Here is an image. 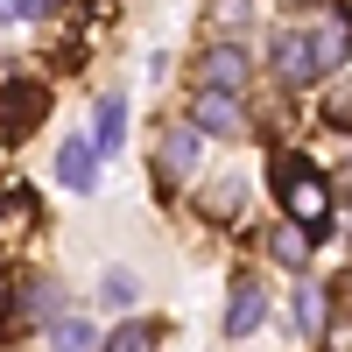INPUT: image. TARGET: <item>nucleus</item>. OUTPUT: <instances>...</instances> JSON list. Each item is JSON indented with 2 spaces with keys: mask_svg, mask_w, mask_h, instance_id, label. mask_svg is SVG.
I'll list each match as a JSON object with an SVG mask.
<instances>
[{
  "mask_svg": "<svg viewBox=\"0 0 352 352\" xmlns=\"http://www.w3.org/2000/svg\"><path fill=\"white\" fill-rule=\"evenodd\" d=\"M275 190H282V204H289V219H296V226H324L331 219V190H324V176H317L303 155H282L275 162Z\"/></svg>",
  "mask_w": 352,
  "mask_h": 352,
  "instance_id": "nucleus-1",
  "label": "nucleus"
},
{
  "mask_svg": "<svg viewBox=\"0 0 352 352\" xmlns=\"http://www.w3.org/2000/svg\"><path fill=\"white\" fill-rule=\"evenodd\" d=\"M275 71L289 92H310V85H324V64H317V43H310V28H275Z\"/></svg>",
  "mask_w": 352,
  "mask_h": 352,
  "instance_id": "nucleus-2",
  "label": "nucleus"
},
{
  "mask_svg": "<svg viewBox=\"0 0 352 352\" xmlns=\"http://www.w3.org/2000/svg\"><path fill=\"white\" fill-rule=\"evenodd\" d=\"M190 120L212 134V141H240L254 120H247V106H240V92H219V85H204V92L190 99Z\"/></svg>",
  "mask_w": 352,
  "mask_h": 352,
  "instance_id": "nucleus-3",
  "label": "nucleus"
},
{
  "mask_svg": "<svg viewBox=\"0 0 352 352\" xmlns=\"http://www.w3.org/2000/svg\"><path fill=\"white\" fill-rule=\"evenodd\" d=\"M310 43H317V64H324V78H338V64L352 56V14H345V8H317Z\"/></svg>",
  "mask_w": 352,
  "mask_h": 352,
  "instance_id": "nucleus-4",
  "label": "nucleus"
},
{
  "mask_svg": "<svg viewBox=\"0 0 352 352\" xmlns=\"http://www.w3.org/2000/svg\"><path fill=\"white\" fill-rule=\"evenodd\" d=\"M261 317H268V296H261L254 275H240V282H232V296H226L219 331H226V338H247V331H261Z\"/></svg>",
  "mask_w": 352,
  "mask_h": 352,
  "instance_id": "nucleus-5",
  "label": "nucleus"
},
{
  "mask_svg": "<svg viewBox=\"0 0 352 352\" xmlns=\"http://www.w3.org/2000/svg\"><path fill=\"white\" fill-rule=\"evenodd\" d=\"M56 176H64L78 197H92V190H99V148H92V134H71L64 148H56Z\"/></svg>",
  "mask_w": 352,
  "mask_h": 352,
  "instance_id": "nucleus-6",
  "label": "nucleus"
},
{
  "mask_svg": "<svg viewBox=\"0 0 352 352\" xmlns=\"http://www.w3.org/2000/svg\"><path fill=\"white\" fill-rule=\"evenodd\" d=\"M197 155H204V127H197V120H190V127H169V134L155 141V169H162V176H190Z\"/></svg>",
  "mask_w": 352,
  "mask_h": 352,
  "instance_id": "nucleus-7",
  "label": "nucleus"
},
{
  "mask_svg": "<svg viewBox=\"0 0 352 352\" xmlns=\"http://www.w3.org/2000/svg\"><path fill=\"white\" fill-rule=\"evenodd\" d=\"M197 78L219 85V92H247V50L240 43H212V50L197 56Z\"/></svg>",
  "mask_w": 352,
  "mask_h": 352,
  "instance_id": "nucleus-8",
  "label": "nucleus"
},
{
  "mask_svg": "<svg viewBox=\"0 0 352 352\" xmlns=\"http://www.w3.org/2000/svg\"><path fill=\"white\" fill-rule=\"evenodd\" d=\"M43 106H50V92H43L36 78H21V85L0 92V127H8V134H28V127L43 120Z\"/></svg>",
  "mask_w": 352,
  "mask_h": 352,
  "instance_id": "nucleus-9",
  "label": "nucleus"
},
{
  "mask_svg": "<svg viewBox=\"0 0 352 352\" xmlns=\"http://www.w3.org/2000/svg\"><path fill=\"white\" fill-rule=\"evenodd\" d=\"M289 324H296V338H324V289H317V282H296Z\"/></svg>",
  "mask_w": 352,
  "mask_h": 352,
  "instance_id": "nucleus-10",
  "label": "nucleus"
},
{
  "mask_svg": "<svg viewBox=\"0 0 352 352\" xmlns=\"http://www.w3.org/2000/svg\"><path fill=\"white\" fill-rule=\"evenodd\" d=\"M120 141H127V99H120V92H106V99H99V127H92V148H99V155H113Z\"/></svg>",
  "mask_w": 352,
  "mask_h": 352,
  "instance_id": "nucleus-11",
  "label": "nucleus"
},
{
  "mask_svg": "<svg viewBox=\"0 0 352 352\" xmlns=\"http://www.w3.org/2000/svg\"><path fill=\"white\" fill-rule=\"evenodd\" d=\"M64 310V296H56V282H28V296H21V324H50V317Z\"/></svg>",
  "mask_w": 352,
  "mask_h": 352,
  "instance_id": "nucleus-12",
  "label": "nucleus"
},
{
  "mask_svg": "<svg viewBox=\"0 0 352 352\" xmlns=\"http://www.w3.org/2000/svg\"><path fill=\"white\" fill-rule=\"evenodd\" d=\"M134 296H141V282H134L127 268H106V275H99V303H106V310H134Z\"/></svg>",
  "mask_w": 352,
  "mask_h": 352,
  "instance_id": "nucleus-13",
  "label": "nucleus"
},
{
  "mask_svg": "<svg viewBox=\"0 0 352 352\" xmlns=\"http://www.w3.org/2000/svg\"><path fill=\"white\" fill-rule=\"evenodd\" d=\"M240 204H247V184H240V176H232V184H212V190H204V212H212V219H232Z\"/></svg>",
  "mask_w": 352,
  "mask_h": 352,
  "instance_id": "nucleus-14",
  "label": "nucleus"
},
{
  "mask_svg": "<svg viewBox=\"0 0 352 352\" xmlns=\"http://www.w3.org/2000/svg\"><path fill=\"white\" fill-rule=\"evenodd\" d=\"M275 261H282V268H303V261H310V226H303V232L282 226V232H275Z\"/></svg>",
  "mask_w": 352,
  "mask_h": 352,
  "instance_id": "nucleus-15",
  "label": "nucleus"
},
{
  "mask_svg": "<svg viewBox=\"0 0 352 352\" xmlns=\"http://www.w3.org/2000/svg\"><path fill=\"white\" fill-rule=\"evenodd\" d=\"M56 345H99V331L85 324V317H56V331H50Z\"/></svg>",
  "mask_w": 352,
  "mask_h": 352,
  "instance_id": "nucleus-16",
  "label": "nucleus"
},
{
  "mask_svg": "<svg viewBox=\"0 0 352 352\" xmlns=\"http://www.w3.org/2000/svg\"><path fill=\"white\" fill-rule=\"evenodd\" d=\"M155 338H162L155 324H120V331H113L106 345H120V352H141V345H155Z\"/></svg>",
  "mask_w": 352,
  "mask_h": 352,
  "instance_id": "nucleus-17",
  "label": "nucleus"
},
{
  "mask_svg": "<svg viewBox=\"0 0 352 352\" xmlns=\"http://www.w3.org/2000/svg\"><path fill=\"white\" fill-rule=\"evenodd\" d=\"M56 0H0V21H43Z\"/></svg>",
  "mask_w": 352,
  "mask_h": 352,
  "instance_id": "nucleus-18",
  "label": "nucleus"
},
{
  "mask_svg": "<svg viewBox=\"0 0 352 352\" xmlns=\"http://www.w3.org/2000/svg\"><path fill=\"white\" fill-rule=\"evenodd\" d=\"M289 8H303V0H289Z\"/></svg>",
  "mask_w": 352,
  "mask_h": 352,
  "instance_id": "nucleus-19",
  "label": "nucleus"
}]
</instances>
